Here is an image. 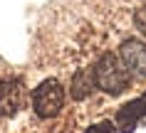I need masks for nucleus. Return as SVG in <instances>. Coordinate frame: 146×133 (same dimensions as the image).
<instances>
[{
  "instance_id": "obj_3",
  "label": "nucleus",
  "mask_w": 146,
  "mask_h": 133,
  "mask_svg": "<svg viewBox=\"0 0 146 133\" xmlns=\"http://www.w3.org/2000/svg\"><path fill=\"white\" fill-rule=\"evenodd\" d=\"M119 59L124 62L131 77L146 79V45L141 39H124L119 49Z\"/></svg>"
},
{
  "instance_id": "obj_8",
  "label": "nucleus",
  "mask_w": 146,
  "mask_h": 133,
  "mask_svg": "<svg viewBox=\"0 0 146 133\" xmlns=\"http://www.w3.org/2000/svg\"><path fill=\"white\" fill-rule=\"evenodd\" d=\"M144 99H146V94H144Z\"/></svg>"
},
{
  "instance_id": "obj_4",
  "label": "nucleus",
  "mask_w": 146,
  "mask_h": 133,
  "mask_svg": "<svg viewBox=\"0 0 146 133\" xmlns=\"http://www.w3.org/2000/svg\"><path fill=\"white\" fill-rule=\"evenodd\" d=\"M25 84L20 79H3L0 81V116H15L25 106Z\"/></svg>"
},
{
  "instance_id": "obj_2",
  "label": "nucleus",
  "mask_w": 146,
  "mask_h": 133,
  "mask_svg": "<svg viewBox=\"0 0 146 133\" xmlns=\"http://www.w3.org/2000/svg\"><path fill=\"white\" fill-rule=\"evenodd\" d=\"M64 106V89L57 79H45L32 91V109L40 118H54Z\"/></svg>"
},
{
  "instance_id": "obj_6",
  "label": "nucleus",
  "mask_w": 146,
  "mask_h": 133,
  "mask_svg": "<svg viewBox=\"0 0 146 133\" xmlns=\"http://www.w3.org/2000/svg\"><path fill=\"white\" fill-rule=\"evenodd\" d=\"M94 71L92 69H79L74 71V77H72V84H69V94L74 101H84L89 99L94 91Z\"/></svg>"
},
{
  "instance_id": "obj_7",
  "label": "nucleus",
  "mask_w": 146,
  "mask_h": 133,
  "mask_svg": "<svg viewBox=\"0 0 146 133\" xmlns=\"http://www.w3.org/2000/svg\"><path fill=\"white\" fill-rule=\"evenodd\" d=\"M84 133H119V128H116L111 121H102V123H97V126H89Z\"/></svg>"
},
{
  "instance_id": "obj_1",
  "label": "nucleus",
  "mask_w": 146,
  "mask_h": 133,
  "mask_svg": "<svg viewBox=\"0 0 146 133\" xmlns=\"http://www.w3.org/2000/svg\"><path fill=\"white\" fill-rule=\"evenodd\" d=\"M92 71H94V84L109 96H119L131 84V74L119 59V54H102L99 62L92 67Z\"/></svg>"
},
{
  "instance_id": "obj_5",
  "label": "nucleus",
  "mask_w": 146,
  "mask_h": 133,
  "mask_svg": "<svg viewBox=\"0 0 146 133\" xmlns=\"http://www.w3.org/2000/svg\"><path fill=\"white\" fill-rule=\"evenodd\" d=\"M141 116H146V99H134V101L124 104L119 113H116V123H119V131H134V126Z\"/></svg>"
}]
</instances>
